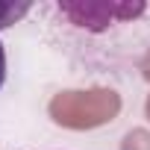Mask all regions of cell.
<instances>
[{"label": "cell", "mask_w": 150, "mask_h": 150, "mask_svg": "<svg viewBox=\"0 0 150 150\" xmlns=\"http://www.w3.org/2000/svg\"><path fill=\"white\" fill-rule=\"evenodd\" d=\"M33 9L30 0H0V30L15 27L21 18H27Z\"/></svg>", "instance_id": "cell-1"}, {"label": "cell", "mask_w": 150, "mask_h": 150, "mask_svg": "<svg viewBox=\"0 0 150 150\" xmlns=\"http://www.w3.org/2000/svg\"><path fill=\"white\" fill-rule=\"evenodd\" d=\"M3 83H6V47L0 41V88H3Z\"/></svg>", "instance_id": "cell-2"}]
</instances>
